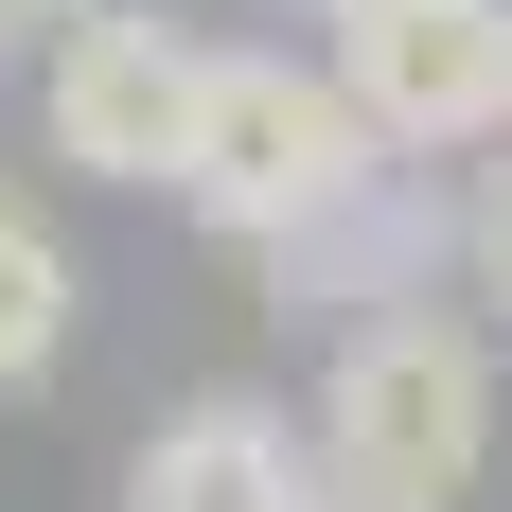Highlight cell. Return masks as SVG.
Returning a JSON list of instances; mask_svg holds the SVG:
<instances>
[{
	"label": "cell",
	"instance_id": "obj_7",
	"mask_svg": "<svg viewBox=\"0 0 512 512\" xmlns=\"http://www.w3.org/2000/svg\"><path fill=\"white\" fill-rule=\"evenodd\" d=\"M460 265H477V301L512 318V159H495V177H477V212H460Z\"/></svg>",
	"mask_w": 512,
	"mask_h": 512
},
{
	"label": "cell",
	"instance_id": "obj_5",
	"mask_svg": "<svg viewBox=\"0 0 512 512\" xmlns=\"http://www.w3.org/2000/svg\"><path fill=\"white\" fill-rule=\"evenodd\" d=\"M124 512H336L318 495V424L265 407V389H195V407L142 442Z\"/></svg>",
	"mask_w": 512,
	"mask_h": 512
},
{
	"label": "cell",
	"instance_id": "obj_8",
	"mask_svg": "<svg viewBox=\"0 0 512 512\" xmlns=\"http://www.w3.org/2000/svg\"><path fill=\"white\" fill-rule=\"evenodd\" d=\"M71 18H89V0H0V71H18V53H53Z\"/></svg>",
	"mask_w": 512,
	"mask_h": 512
},
{
	"label": "cell",
	"instance_id": "obj_3",
	"mask_svg": "<svg viewBox=\"0 0 512 512\" xmlns=\"http://www.w3.org/2000/svg\"><path fill=\"white\" fill-rule=\"evenodd\" d=\"M318 53H336V89L371 106L389 159H460L512 124V0H336Z\"/></svg>",
	"mask_w": 512,
	"mask_h": 512
},
{
	"label": "cell",
	"instance_id": "obj_4",
	"mask_svg": "<svg viewBox=\"0 0 512 512\" xmlns=\"http://www.w3.org/2000/svg\"><path fill=\"white\" fill-rule=\"evenodd\" d=\"M195 89H212V53L177 36L159 0H89V18L36 53V142L71 159V177H159V195H177Z\"/></svg>",
	"mask_w": 512,
	"mask_h": 512
},
{
	"label": "cell",
	"instance_id": "obj_1",
	"mask_svg": "<svg viewBox=\"0 0 512 512\" xmlns=\"http://www.w3.org/2000/svg\"><path fill=\"white\" fill-rule=\"evenodd\" d=\"M495 460V354L442 301H389L318 371V495L336 512H460Z\"/></svg>",
	"mask_w": 512,
	"mask_h": 512
},
{
	"label": "cell",
	"instance_id": "obj_9",
	"mask_svg": "<svg viewBox=\"0 0 512 512\" xmlns=\"http://www.w3.org/2000/svg\"><path fill=\"white\" fill-rule=\"evenodd\" d=\"M301 18H336V0H301Z\"/></svg>",
	"mask_w": 512,
	"mask_h": 512
},
{
	"label": "cell",
	"instance_id": "obj_2",
	"mask_svg": "<svg viewBox=\"0 0 512 512\" xmlns=\"http://www.w3.org/2000/svg\"><path fill=\"white\" fill-rule=\"evenodd\" d=\"M371 177H389V142H371V106L336 89V53H212L195 89V142H177V212L195 230H230V248H301L318 212H354Z\"/></svg>",
	"mask_w": 512,
	"mask_h": 512
},
{
	"label": "cell",
	"instance_id": "obj_6",
	"mask_svg": "<svg viewBox=\"0 0 512 512\" xmlns=\"http://www.w3.org/2000/svg\"><path fill=\"white\" fill-rule=\"evenodd\" d=\"M53 354H71V248L0 195V389H36Z\"/></svg>",
	"mask_w": 512,
	"mask_h": 512
}]
</instances>
